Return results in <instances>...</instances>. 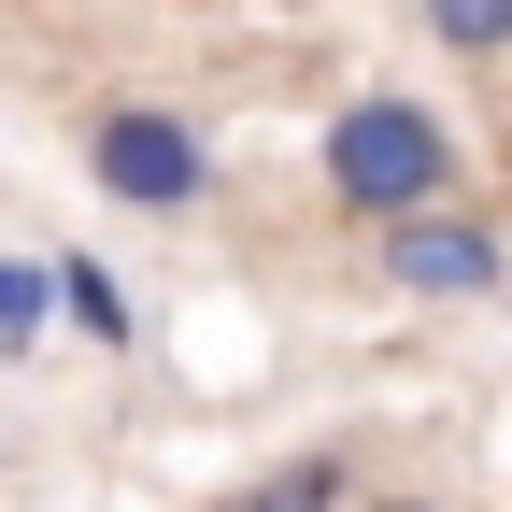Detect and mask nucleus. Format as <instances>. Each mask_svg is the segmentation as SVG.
<instances>
[{
    "label": "nucleus",
    "mask_w": 512,
    "mask_h": 512,
    "mask_svg": "<svg viewBox=\"0 0 512 512\" xmlns=\"http://www.w3.org/2000/svg\"><path fill=\"white\" fill-rule=\"evenodd\" d=\"M57 313H72V342H86V356H143V299H128L86 242L57 256Z\"/></svg>",
    "instance_id": "4"
},
{
    "label": "nucleus",
    "mask_w": 512,
    "mask_h": 512,
    "mask_svg": "<svg viewBox=\"0 0 512 512\" xmlns=\"http://www.w3.org/2000/svg\"><path fill=\"white\" fill-rule=\"evenodd\" d=\"M356 512H441V498H356Z\"/></svg>",
    "instance_id": "8"
},
{
    "label": "nucleus",
    "mask_w": 512,
    "mask_h": 512,
    "mask_svg": "<svg viewBox=\"0 0 512 512\" xmlns=\"http://www.w3.org/2000/svg\"><path fill=\"white\" fill-rule=\"evenodd\" d=\"M242 512H356V470L313 441V456H285V470H256L242 484Z\"/></svg>",
    "instance_id": "5"
},
{
    "label": "nucleus",
    "mask_w": 512,
    "mask_h": 512,
    "mask_svg": "<svg viewBox=\"0 0 512 512\" xmlns=\"http://www.w3.org/2000/svg\"><path fill=\"white\" fill-rule=\"evenodd\" d=\"M370 271L399 285V299H498L512 285V242L470 214V200H427L399 228H370Z\"/></svg>",
    "instance_id": "3"
},
{
    "label": "nucleus",
    "mask_w": 512,
    "mask_h": 512,
    "mask_svg": "<svg viewBox=\"0 0 512 512\" xmlns=\"http://www.w3.org/2000/svg\"><path fill=\"white\" fill-rule=\"evenodd\" d=\"M313 171H328V200H342L356 228H399V214H427V200L470 185L456 128H441L413 86H356V100L328 114V143H313Z\"/></svg>",
    "instance_id": "1"
},
{
    "label": "nucleus",
    "mask_w": 512,
    "mask_h": 512,
    "mask_svg": "<svg viewBox=\"0 0 512 512\" xmlns=\"http://www.w3.org/2000/svg\"><path fill=\"white\" fill-rule=\"evenodd\" d=\"M214 512H242V498H214Z\"/></svg>",
    "instance_id": "9"
},
{
    "label": "nucleus",
    "mask_w": 512,
    "mask_h": 512,
    "mask_svg": "<svg viewBox=\"0 0 512 512\" xmlns=\"http://www.w3.org/2000/svg\"><path fill=\"white\" fill-rule=\"evenodd\" d=\"M57 328V256H0V356H29Z\"/></svg>",
    "instance_id": "6"
},
{
    "label": "nucleus",
    "mask_w": 512,
    "mask_h": 512,
    "mask_svg": "<svg viewBox=\"0 0 512 512\" xmlns=\"http://www.w3.org/2000/svg\"><path fill=\"white\" fill-rule=\"evenodd\" d=\"M86 185H100L114 214H143V228H185V214L214 200V143L171 100H100L86 114Z\"/></svg>",
    "instance_id": "2"
},
{
    "label": "nucleus",
    "mask_w": 512,
    "mask_h": 512,
    "mask_svg": "<svg viewBox=\"0 0 512 512\" xmlns=\"http://www.w3.org/2000/svg\"><path fill=\"white\" fill-rule=\"evenodd\" d=\"M441 57H512V0H413Z\"/></svg>",
    "instance_id": "7"
}]
</instances>
